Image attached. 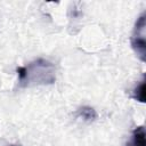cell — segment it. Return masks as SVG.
Instances as JSON below:
<instances>
[{
  "mask_svg": "<svg viewBox=\"0 0 146 146\" xmlns=\"http://www.w3.org/2000/svg\"><path fill=\"white\" fill-rule=\"evenodd\" d=\"M18 80L24 86L30 84H47L55 82V67L51 63L44 59H36L27 66L17 68Z\"/></svg>",
  "mask_w": 146,
  "mask_h": 146,
  "instance_id": "obj_1",
  "label": "cell"
},
{
  "mask_svg": "<svg viewBox=\"0 0 146 146\" xmlns=\"http://www.w3.org/2000/svg\"><path fill=\"white\" fill-rule=\"evenodd\" d=\"M146 14L143 13L135 25V30H133V34L131 36V46L133 48V50L136 51L137 56L145 62L146 60V39H145V26H146Z\"/></svg>",
  "mask_w": 146,
  "mask_h": 146,
  "instance_id": "obj_2",
  "label": "cell"
},
{
  "mask_svg": "<svg viewBox=\"0 0 146 146\" xmlns=\"http://www.w3.org/2000/svg\"><path fill=\"white\" fill-rule=\"evenodd\" d=\"M127 146H146V135H145V128L143 125L137 127L132 131L131 139L127 144Z\"/></svg>",
  "mask_w": 146,
  "mask_h": 146,
  "instance_id": "obj_3",
  "label": "cell"
},
{
  "mask_svg": "<svg viewBox=\"0 0 146 146\" xmlns=\"http://www.w3.org/2000/svg\"><path fill=\"white\" fill-rule=\"evenodd\" d=\"M78 113H79V115H80L82 119H84V120H87V121H92V120H95V119L97 117L96 111H95L92 107H89V106H83V107H81Z\"/></svg>",
  "mask_w": 146,
  "mask_h": 146,
  "instance_id": "obj_4",
  "label": "cell"
},
{
  "mask_svg": "<svg viewBox=\"0 0 146 146\" xmlns=\"http://www.w3.org/2000/svg\"><path fill=\"white\" fill-rule=\"evenodd\" d=\"M132 97L137 100H139L140 103L145 102V79L143 81H140V83L133 89V95Z\"/></svg>",
  "mask_w": 146,
  "mask_h": 146,
  "instance_id": "obj_5",
  "label": "cell"
},
{
  "mask_svg": "<svg viewBox=\"0 0 146 146\" xmlns=\"http://www.w3.org/2000/svg\"><path fill=\"white\" fill-rule=\"evenodd\" d=\"M9 146H15V145H9Z\"/></svg>",
  "mask_w": 146,
  "mask_h": 146,
  "instance_id": "obj_6",
  "label": "cell"
}]
</instances>
